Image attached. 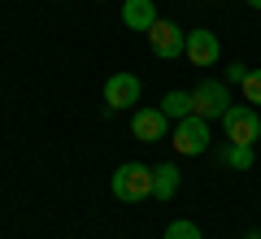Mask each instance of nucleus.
I'll return each mask as SVG.
<instances>
[{"instance_id": "1", "label": "nucleus", "mask_w": 261, "mask_h": 239, "mask_svg": "<svg viewBox=\"0 0 261 239\" xmlns=\"http://www.w3.org/2000/svg\"><path fill=\"white\" fill-rule=\"evenodd\" d=\"M152 196V170L140 166V161H126V166L113 170V200L122 204H140Z\"/></svg>"}, {"instance_id": "2", "label": "nucleus", "mask_w": 261, "mask_h": 239, "mask_svg": "<svg viewBox=\"0 0 261 239\" xmlns=\"http://www.w3.org/2000/svg\"><path fill=\"white\" fill-rule=\"evenodd\" d=\"M231 109V83H214V78H205L200 87H192V113L196 118H222V113Z\"/></svg>"}, {"instance_id": "3", "label": "nucleus", "mask_w": 261, "mask_h": 239, "mask_svg": "<svg viewBox=\"0 0 261 239\" xmlns=\"http://www.w3.org/2000/svg\"><path fill=\"white\" fill-rule=\"evenodd\" d=\"M222 130H226V144H257L261 135V113L252 104H231L222 113Z\"/></svg>"}, {"instance_id": "4", "label": "nucleus", "mask_w": 261, "mask_h": 239, "mask_svg": "<svg viewBox=\"0 0 261 239\" xmlns=\"http://www.w3.org/2000/svg\"><path fill=\"white\" fill-rule=\"evenodd\" d=\"M170 144H174V152L178 156H200L209 148V122L205 118H183V122H174V130H170Z\"/></svg>"}, {"instance_id": "5", "label": "nucleus", "mask_w": 261, "mask_h": 239, "mask_svg": "<svg viewBox=\"0 0 261 239\" xmlns=\"http://www.w3.org/2000/svg\"><path fill=\"white\" fill-rule=\"evenodd\" d=\"M148 48H152V57H161V61H174V57L187 52V35L174 26V22L157 18V22L148 26Z\"/></svg>"}, {"instance_id": "6", "label": "nucleus", "mask_w": 261, "mask_h": 239, "mask_svg": "<svg viewBox=\"0 0 261 239\" xmlns=\"http://www.w3.org/2000/svg\"><path fill=\"white\" fill-rule=\"evenodd\" d=\"M130 104H140V78L122 70V74H113L109 83H105V113L130 109Z\"/></svg>"}, {"instance_id": "7", "label": "nucleus", "mask_w": 261, "mask_h": 239, "mask_svg": "<svg viewBox=\"0 0 261 239\" xmlns=\"http://www.w3.org/2000/svg\"><path fill=\"white\" fill-rule=\"evenodd\" d=\"M130 135L140 139V144H157V139H170V118L157 109H135V118H130Z\"/></svg>"}, {"instance_id": "8", "label": "nucleus", "mask_w": 261, "mask_h": 239, "mask_svg": "<svg viewBox=\"0 0 261 239\" xmlns=\"http://www.w3.org/2000/svg\"><path fill=\"white\" fill-rule=\"evenodd\" d=\"M187 61L192 65H218V57H222V44H218V35L214 31H205V26H196V31H187Z\"/></svg>"}, {"instance_id": "9", "label": "nucleus", "mask_w": 261, "mask_h": 239, "mask_svg": "<svg viewBox=\"0 0 261 239\" xmlns=\"http://www.w3.org/2000/svg\"><path fill=\"white\" fill-rule=\"evenodd\" d=\"M122 22H126L130 31L148 35V26L157 22V5H152V0H126V5H122Z\"/></svg>"}, {"instance_id": "10", "label": "nucleus", "mask_w": 261, "mask_h": 239, "mask_svg": "<svg viewBox=\"0 0 261 239\" xmlns=\"http://www.w3.org/2000/svg\"><path fill=\"white\" fill-rule=\"evenodd\" d=\"M178 166L174 161H161V166H152V196H157V200H170V196L178 192Z\"/></svg>"}, {"instance_id": "11", "label": "nucleus", "mask_w": 261, "mask_h": 239, "mask_svg": "<svg viewBox=\"0 0 261 239\" xmlns=\"http://www.w3.org/2000/svg\"><path fill=\"white\" fill-rule=\"evenodd\" d=\"M252 161H257L252 144H226L222 148V166H231V170H252Z\"/></svg>"}, {"instance_id": "12", "label": "nucleus", "mask_w": 261, "mask_h": 239, "mask_svg": "<svg viewBox=\"0 0 261 239\" xmlns=\"http://www.w3.org/2000/svg\"><path fill=\"white\" fill-rule=\"evenodd\" d=\"M161 113L174 122L192 118V92H166V100H161Z\"/></svg>"}, {"instance_id": "13", "label": "nucleus", "mask_w": 261, "mask_h": 239, "mask_svg": "<svg viewBox=\"0 0 261 239\" xmlns=\"http://www.w3.org/2000/svg\"><path fill=\"white\" fill-rule=\"evenodd\" d=\"M161 239H205V235H200V226H196V222L178 218V222H170V226H166V235H161Z\"/></svg>"}, {"instance_id": "14", "label": "nucleus", "mask_w": 261, "mask_h": 239, "mask_svg": "<svg viewBox=\"0 0 261 239\" xmlns=\"http://www.w3.org/2000/svg\"><path fill=\"white\" fill-rule=\"evenodd\" d=\"M244 104H252V109H261V70H248V78H244Z\"/></svg>"}, {"instance_id": "15", "label": "nucleus", "mask_w": 261, "mask_h": 239, "mask_svg": "<svg viewBox=\"0 0 261 239\" xmlns=\"http://www.w3.org/2000/svg\"><path fill=\"white\" fill-rule=\"evenodd\" d=\"M244 78H248V65H226V83H244Z\"/></svg>"}, {"instance_id": "16", "label": "nucleus", "mask_w": 261, "mask_h": 239, "mask_svg": "<svg viewBox=\"0 0 261 239\" xmlns=\"http://www.w3.org/2000/svg\"><path fill=\"white\" fill-rule=\"evenodd\" d=\"M248 5H252V9H261V0H248Z\"/></svg>"}, {"instance_id": "17", "label": "nucleus", "mask_w": 261, "mask_h": 239, "mask_svg": "<svg viewBox=\"0 0 261 239\" xmlns=\"http://www.w3.org/2000/svg\"><path fill=\"white\" fill-rule=\"evenodd\" d=\"M244 239H261V235H257V230H252V235H244Z\"/></svg>"}]
</instances>
